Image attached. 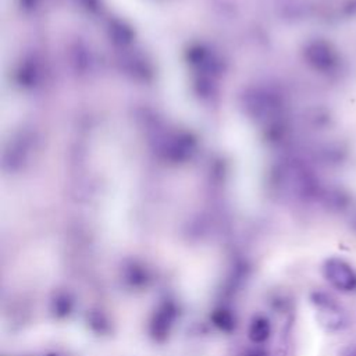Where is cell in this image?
<instances>
[{
    "mask_svg": "<svg viewBox=\"0 0 356 356\" xmlns=\"http://www.w3.org/2000/svg\"><path fill=\"white\" fill-rule=\"evenodd\" d=\"M310 300L317 310L320 324L328 331H341L348 325V317L332 296L325 292L314 291Z\"/></svg>",
    "mask_w": 356,
    "mask_h": 356,
    "instance_id": "cell-1",
    "label": "cell"
},
{
    "mask_svg": "<svg viewBox=\"0 0 356 356\" xmlns=\"http://www.w3.org/2000/svg\"><path fill=\"white\" fill-rule=\"evenodd\" d=\"M178 317V306L174 300L165 299L152 313L149 320V334L153 341L163 343L168 339Z\"/></svg>",
    "mask_w": 356,
    "mask_h": 356,
    "instance_id": "cell-2",
    "label": "cell"
},
{
    "mask_svg": "<svg viewBox=\"0 0 356 356\" xmlns=\"http://www.w3.org/2000/svg\"><path fill=\"white\" fill-rule=\"evenodd\" d=\"M323 274L325 280L342 292L356 291V271L345 260L330 257L323 264Z\"/></svg>",
    "mask_w": 356,
    "mask_h": 356,
    "instance_id": "cell-3",
    "label": "cell"
},
{
    "mask_svg": "<svg viewBox=\"0 0 356 356\" xmlns=\"http://www.w3.org/2000/svg\"><path fill=\"white\" fill-rule=\"evenodd\" d=\"M121 275L124 285L129 289H143L152 280L150 270L146 267V264L138 260L125 261L121 270Z\"/></svg>",
    "mask_w": 356,
    "mask_h": 356,
    "instance_id": "cell-4",
    "label": "cell"
},
{
    "mask_svg": "<svg viewBox=\"0 0 356 356\" xmlns=\"http://www.w3.org/2000/svg\"><path fill=\"white\" fill-rule=\"evenodd\" d=\"M271 335V323L268 317L263 314L253 316L248 327V338L254 345H263Z\"/></svg>",
    "mask_w": 356,
    "mask_h": 356,
    "instance_id": "cell-5",
    "label": "cell"
},
{
    "mask_svg": "<svg viewBox=\"0 0 356 356\" xmlns=\"http://www.w3.org/2000/svg\"><path fill=\"white\" fill-rule=\"evenodd\" d=\"M210 321L214 328L224 334H231L236 328V317L234 312L225 306H218L210 313Z\"/></svg>",
    "mask_w": 356,
    "mask_h": 356,
    "instance_id": "cell-6",
    "label": "cell"
},
{
    "mask_svg": "<svg viewBox=\"0 0 356 356\" xmlns=\"http://www.w3.org/2000/svg\"><path fill=\"white\" fill-rule=\"evenodd\" d=\"M51 313L56 318H65L71 314L74 309V300L67 292H58L53 296L50 305Z\"/></svg>",
    "mask_w": 356,
    "mask_h": 356,
    "instance_id": "cell-7",
    "label": "cell"
},
{
    "mask_svg": "<svg viewBox=\"0 0 356 356\" xmlns=\"http://www.w3.org/2000/svg\"><path fill=\"white\" fill-rule=\"evenodd\" d=\"M314 54H316V63H318V67L324 68V70H330L332 67L337 65V61H338V57H337V53L335 50L331 47L330 43H325V42H321L318 44L314 46Z\"/></svg>",
    "mask_w": 356,
    "mask_h": 356,
    "instance_id": "cell-8",
    "label": "cell"
},
{
    "mask_svg": "<svg viewBox=\"0 0 356 356\" xmlns=\"http://www.w3.org/2000/svg\"><path fill=\"white\" fill-rule=\"evenodd\" d=\"M88 321H89V325H90L95 331H97V332H106V331L108 330V327H110L107 318H106L102 313H99V312L90 313Z\"/></svg>",
    "mask_w": 356,
    "mask_h": 356,
    "instance_id": "cell-9",
    "label": "cell"
},
{
    "mask_svg": "<svg viewBox=\"0 0 356 356\" xmlns=\"http://www.w3.org/2000/svg\"><path fill=\"white\" fill-rule=\"evenodd\" d=\"M241 356H270V355H268V352H267L264 348H261L260 345H257L256 348L248 349V350L243 352Z\"/></svg>",
    "mask_w": 356,
    "mask_h": 356,
    "instance_id": "cell-10",
    "label": "cell"
},
{
    "mask_svg": "<svg viewBox=\"0 0 356 356\" xmlns=\"http://www.w3.org/2000/svg\"><path fill=\"white\" fill-rule=\"evenodd\" d=\"M341 356H356V345H350L348 346Z\"/></svg>",
    "mask_w": 356,
    "mask_h": 356,
    "instance_id": "cell-11",
    "label": "cell"
},
{
    "mask_svg": "<svg viewBox=\"0 0 356 356\" xmlns=\"http://www.w3.org/2000/svg\"><path fill=\"white\" fill-rule=\"evenodd\" d=\"M352 225H353V228L356 229V213H355L353 217H352Z\"/></svg>",
    "mask_w": 356,
    "mask_h": 356,
    "instance_id": "cell-12",
    "label": "cell"
}]
</instances>
